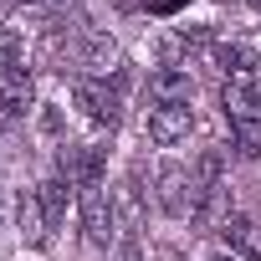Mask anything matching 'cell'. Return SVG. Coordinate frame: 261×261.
Listing matches in <instances>:
<instances>
[{"label":"cell","instance_id":"obj_7","mask_svg":"<svg viewBox=\"0 0 261 261\" xmlns=\"http://www.w3.org/2000/svg\"><path fill=\"white\" fill-rule=\"evenodd\" d=\"M195 185H190V174L179 169V164H164L159 169V205H164V215H195Z\"/></svg>","mask_w":261,"mask_h":261},{"label":"cell","instance_id":"obj_10","mask_svg":"<svg viewBox=\"0 0 261 261\" xmlns=\"http://www.w3.org/2000/svg\"><path fill=\"white\" fill-rule=\"evenodd\" d=\"M220 174H225V149H220V144L200 149V154H195V169H190V185H195V195H205V190H220Z\"/></svg>","mask_w":261,"mask_h":261},{"label":"cell","instance_id":"obj_12","mask_svg":"<svg viewBox=\"0 0 261 261\" xmlns=\"http://www.w3.org/2000/svg\"><path fill=\"white\" fill-rule=\"evenodd\" d=\"M200 230H220L225 220H230V210H225V185L220 190H205L200 200H195V215H190Z\"/></svg>","mask_w":261,"mask_h":261},{"label":"cell","instance_id":"obj_6","mask_svg":"<svg viewBox=\"0 0 261 261\" xmlns=\"http://www.w3.org/2000/svg\"><path fill=\"white\" fill-rule=\"evenodd\" d=\"M190 97H195V82H190L185 67H159L149 77V102L154 108H185Z\"/></svg>","mask_w":261,"mask_h":261},{"label":"cell","instance_id":"obj_19","mask_svg":"<svg viewBox=\"0 0 261 261\" xmlns=\"http://www.w3.org/2000/svg\"><path fill=\"white\" fill-rule=\"evenodd\" d=\"M251 11H261V0H251Z\"/></svg>","mask_w":261,"mask_h":261},{"label":"cell","instance_id":"obj_11","mask_svg":"<svg viewBox=\"0 0 261 261\" xmlns=\"http://www.w3.org/2000/svg\"><path fill=\"white\" fill-rule=\"evenodd\" d=\"M16 225H21V236H26L31 246L46 241V210H41V195H36V190H21V200H16Z\"/></svg>","mask_w":261,"mask_h":261},{"label":"cell","instance_id":"obj_17","mask_svg":"<svg viewBox=\"0 0 261 261\" xmlns=\"http://www.w3.org/2000/svg\"><path fill=\"white\" fill-rule=\"evenodd\" d=\"M16 6H51V0H16Z\"/></svg>","mask_w":261,"mask_h":261},{"label":"cell","instance_id":"obj_14","mask_svg":"<svg viewBox=\"0 0 261 261\" xmlns=\"http://www.w3.org/2000/svg\"><path fill=\"white\" fill-rule=\"evenodd\" d=\"M36 195H41V210H46V225H57V220L67 215V179L57 174V179H46V185H41Z\"/></svg>","mask_w":261,"mask_h":261},{"label":"cell","instance_id":"obj_5","mask_svg":"<svg viewBox=\"0 0 261 261\" xmlns=\"http://www.w3.org/2000/svg\"><path fill=\"white\" fill-rule=\"evenodd\" d=\"M190 134H195L190 102H185V108H149V139H154L159 149H174V144H185Z\"/></svg>","mask_w":261,"mask_h":261},{"label":"cell","instance_id":"obj_2","mask_svg":"<svg viewBox=\"0 0 261 261\" xmlns=\"http://www.w3.org/2000/svg\"><path fill=\"white\" fill-rule=\"evenodd\" d=\"M102 174H108L102 149H92V144H67V149H62V179H67V185H77V190H97Z\"/></svg>","mask_w":261,"mask_h":261},{"label":"cell","instance_id":"obj_1","mask_svg":"<svg viewBox=\"0 0 261 261\" xmlns=\"http://www.w3.org/2000/svg\"><path fill=\"white\" fill-rule=\"evenodd\" d=\"M72 102H77L92 123H102V128H113V123L123 118V97H118L102 77H77V82H72Z\"/></svg>","mask_w":261,"mask_h":261},{"label":"cell","instance_id":"obj_15","mask_svg":"<svg viewBox=\"0 0 261 261\" xmlns=\"http://www.w3.org/2000/svg\"><path fill=\"white\" fill-rule=\"evenodd\" d=\"M230 149L241 159H261V123H230Z\"/></svg>","mask_w":261,"mask_h":261},{"label":"cell","instance_id":"obj_4","mask_svg":"<svg viewBox=\"0 0 261 261\" xmlns=\"http://www.w3.org/2000/svg\"><path fill=\"white\" fill-rule=\"evenodd\" d=\"M82 230L92 246H108L113 230H118V210H113V195L97 185V190H82Z\"/></svg>","mask_w":261,"mask_h":261},{"label":"cell","instance_id":"obj_16","mask_svg":"<svg viewBox=\"0 0 261 261\" xmlns=\"http://www.w3.org/2000/svg\"><path fill=\"white\" fill-rule=\"evenodd\" d=\"M21 72V36L16 31H0V77Z\"/></svg>","mask_w":261,"mask_h":261},{"label":"cell","instance_id":"obj_13","mask_svg":"<svg viewBox=\"0 0 261 261\" xmlns=\"http://www.w3.org/2000/svg\"><path fill=\"white\" fill-rule=\"evenodd\" d=\"M205 62H210L220 77H241V72H251V51H246V46H210Z\"/></svg>","mask_w":261,"mask_h":261},{"label":"cell","instance_id":"obj_3","mask_svg":"<svg viewBox=\"0 0 261 261\" xmlns=\"http://www.w3.org/2000/svg\"><path fill=\"white\" fill-rule=\"evenodd\" d=\"M220 108L230 123H261V87L251 82V72L220 82Z\"/></svg>","mask_w":261,"mask_h":261},{"label":"cell","instance_id":"obj_18","mask_svg":"<svg viewBox=\"0 0 261 261\" xmlns=\"http://www.w3.org/2000/svg\"><path fill=\"white\" fill-rule=\"evenodd\" d=\"M215 261H241V256H215Z\"/></svg>","mask_w":261,"mask_h":261},{"label":"cell","instance_id":"obj_8","mask_svg":"<svg viewBox=\"0 0 261 261\" xmlns=\"http://www.w3.org/2000/svg\"><path fill=\"white\" fill-rule=\"evenodd\" d=\"M31 102H36V82H31V72H26V67L0 77V118H6V123L26 118V113H31Z\"/></svg>","mask_w":261,"mask_h":261},{"label":"cell","instance_id":"obj_9","mask_svg":"<svg viewBox=\"0 0 261 261\" xmlns=\"http://www.w3.org/2000/svg\"><path fill=\"white\" fill-rule=\"evenodd\" d=\"M215 236L225 241V256H241V261L261 256V230H256V220H251V215H230Z\"/></svg>","mask_w":261,"mask_h":261}]
</instances>
